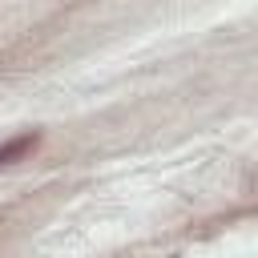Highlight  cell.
<instances>
[{
	"instance_id": "obj_1",
	"label": "cell",
	"mask_w": 258,
	"mask_h": 258,
	"mask_svg": "<svg viewBox=\"0 0 258 258\" xmlns=\"http://www.w3.org/2000/svg\"><path fill=\"white\" fill-rule=\"evenodd\" d=\"M36 145V133H20L16 141H8V145H0V165H8V161H16L20 153H28Z\"/></svg>"
}]
</instances>
